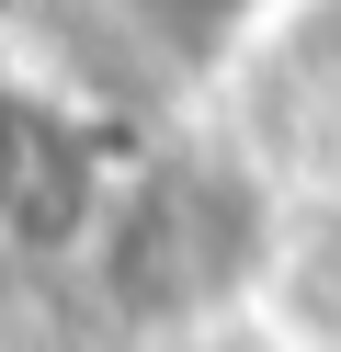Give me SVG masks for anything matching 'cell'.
<instances>
[{
    "instance_id": "cell-1",
    "label": "cell",
    "mask_w": 341,
    "mask_h": 352,
    "mask_svg": "<svg viewBox=\"0 0 341 352\" xmlns=\"http://www.w3.org/2000/svg\"><path fill=\"white\" fill-rule=\"evenodd\" d=\"M273 239H285V193L239 148H159L114 170V205L80 261L125 329H205L262 296Z\"/></svg>"
},
{
    "instance_id": "cell-2",
    "label": "cell",
    "mask_w": 341,
    "mask_h": 352,
    "mask_svg": "<svg viewBox=\"0 0 341 352\" xmlns=\"http://www.w3.org/2000/svg\"><path fill=\"white\" fill-rule=\"evenodd\" d=\"M239 160L273 193L285 182L341 193V0H296L250 46V137H239Z\"/></svg>"
},
{
    "instance_id": "cell-5",
    "label": "cell",
    "mask_w": 341,
    "mask_h": 352,
    "mask_svg": "<svg viewBox=\"0 0 341 352\" xmlns=\"http://www.w3.org/2000/svg\"><path fill=\"white\" fill-rule=\"evenodd\" d=\"M114 12H125L171 69H227L239 46H262V34L285 23L296 0H114Z\"/></svg>"
},
{
    "instance_id": "cell-4",
    "label": "cell",
    "mask_w": 341,
    "mask_h": 352,
    "mask_svg": "<svg viewBox=\"0 0 341 352\" xmlns=\"http://www.w3.org/2000/svg\"><path fill=\"white\" fill-rule=\"evenodd\" d=\"M262 296L285 307V329H307V352H341V193L285 205V239H273Z\"/></svg>"
},
{
    "instance_id": "cell-6",
    "label": "cell",
    "mask_w": 341,
    "mask_h": 352,
    "mask_svg": "<svg viewBox=\"0 0 341 352\" xmlns=\"http://www.w3.org/2000/svg\"><path fill=\"white\" fill-rule=\"evenodd\" d=\"M0 23H12V0H0Z\"/></svg>"
},
{
    "instance_id": "cell-3",
    "label": "cell",
    "mask_w": 341,
    "mask_h": 352,
    "mask_svg": "<svg viewBox=\"0 0 341 352\" xmlns=\"http://www.w3.org/2000/svg\"><path fill=\"white\" fill-rule=\"evenodd\" d=\"M114 205V160L80 114H57L45 91L0 80V250H91Z\"/></svg>"
}]
</instances>
